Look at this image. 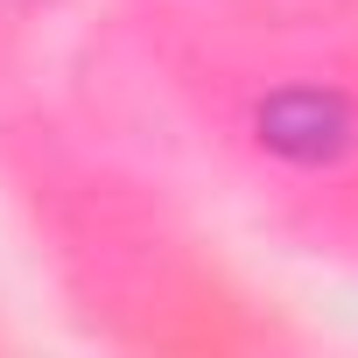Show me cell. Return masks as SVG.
Returning <instances> with one entry per match:
<instances>
[{"label": "cell", "mask_w": 358, "mask_h": 358, "mask_svg": "<svg viewBox=\"0 0 358 358\" xmlns=\"http://www.w3.org/2000/svg\"><path fill=\"white\" fill-rule=\"evenodd\" d=\"M351 134V113L337 92H316V85H295V92H274L260 106V148L288 155V162H323L337 155Z\"/></svg>", "instance_id": "1"}]
</instances>
